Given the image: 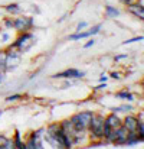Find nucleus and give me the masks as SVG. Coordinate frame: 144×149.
<instances>
[{
    "label": "nucleus",
    "instance_id": "1",
    "mask_svg": "<svg viewBox=\"0 0 144 149\" xmlns=\"http://www.w3.org/2000/svg\"><path fill=\"white\" fill-rule=\"evenodd\" d=\"M35 44H36V36L30 31L29 32H20L17 35V38L7 47V49H16L23 55V54H26L32 49L35 47Z\"/></svg>",
    "mask_w": 144,
    "mask_h": 149
},
{
    "label": "nucleus",
    "instance_id": "2",
    "mask_svg": "<svg viewBox=\"0 0 144 149\" xmlns=\"http://www.w3.org/2000/svg\"><path fill=\"white\" fill-rule=\"evenodd\" d=\"M94 113L95 111H92V110H84V111H78V113L72 114L69 117V120H71L74 129L75 130H87L88 132V126L91 123V119H92Z\"/></svg>",
    "mask_w": 144,
    "mask_h": 149
},
{
    "label": "nucleus",
    "instance_id": "3",
    "mask_svg": "<svg viewBox=\"0 0 144 149\" xmlns=\"http://www.w3.org/2000/svg\"><path fill=\"white\" fill-rule=\"evenodd\" d=\"M104 114L102 113H94L91 123L88 126V136L90 141H98L102 139V129H104Z\"/></svg>",
    "mask_w": 144,
    "mask_h": 149
},
{
    "label": "nucleus",
    "instance_id": "4",
    "mask_svg": "<svg viewBox=\"0 0 144 149\" xmlns=\"http://www.w3.org/2000/svg\"><path fill=\"white\" fill-rule=\"evenodd\" d=\"M35 28V17L33 16H25L19 15L13 17V29L20 33V32H29Z\"/></svg>",
    "mask_w": 144,
    "mask_h": 149
},
{
    "label": "nucleus",
    "instance_id": "5",
    "mask_svg": "<svg viewBox=\"0 0 144 149\" xmlns=\"http://www.w3.org/2000/svg\"><path fill=\"white\" fill-rule=\"evenodd\" d=\"M87 75L85 71H81V70H76V68H66L61 72H56L53 75H50L52 80H82L84 77Z\"/></svg>",
    "mask_w": 144,
    "mask_h": 149
},
{
    "label": "nucleus",
    "instance_id": "6",
    "mask_svg": "<svg viewBox=\"0 0 144 149\" xmlns=\"http://www.w3.org/2000/svg\"><path fill=\"white\" fill-rule=\"evenodd\" d=\"M22 62V54L16 49H6V71H14Z\"/></svg>",
    "mask_w": 144,
    "mask_h": 149
},
{
    "label": "nucleus",
    "instance_id": "7",
    "mask_svg": "<svg viewBox=\"0 0 144 149\" xmlns=\"http://www.w3.org/2000/svg\"><path fill=\"white\" fill-rule=\"evenodd\" d=\"M101 28H102V25L98 23V25L92 26V28L88 29V31H79V32L71 33V35L68 36V39L72 41V42H76V41H81V39H85V38H91V36H94V35H96V33H99Z\"/></svg>",
    "mask_w": 144,
    "mask_h": 149
},
{
    "label": "nucleus",
    "instance_id": "8",
    "mask_svg": "<svg viewBox=\"0 0 144 149\" xmlns=\"http://www.w3.org/2000/svg\"><path fill=\"white\" fill-rule=\"evenodd\" d=\"M127 136H128V130L123 125L118 126L117 129H114L112 145H115V146H124L125 145V141H127Z\"/></svg>",
    "mask_w": 144,
    "mask_h": 149
},
{
    "label": "nucleus",
    "instance_id": "9",
    "mask_svg": "<svg viewBox=\"0 0 144 149\" xmlns=\"http://www.w3.org/2000/svg\"><path fill=\"white\" fill-rule=\"evenodd\" d=\"M121 125L128 130V132H137V126H138V117L133 113H127L123 120H121Z\"/></svg>",
    "mask_w": 144,
    "mask_h": 149
},
{
    "label": "nucleus",
    "instance_id": "10",
    "mask_svg": "<svg viewBox=\"0 0 144 149\" xmlns=\"http://www.w3.org/2000/svg\"><path fill=\"white\" fill-rule=\"evenodd\" d=\"M55 139H56V142H58V145H59V148H65V149H71L74 148V143H72V139L62 130V129H59L55 135Z\"/></svg>",
    "mask_w": 144,
    "mask_h": 149
},
{
    "label": "nucleus",
    "instance_id": "11",
    "mask_svg": "<svg viewBox=\"0 0 144 149\" xmlns=\"http://www.w3.org/2000/svg\"><path fill=\"white\" fill-rule=\"evenodd\" d=\"M127 10H128L134 17H137L138 20H143L144 19V4H141V3L134 1V3H131V4L127 6Z\"/></svg>",
    "mask_w": 144,
    "mask_h": 149
},
{
    "label": "nucleus",
    "instance_id": "12",
    "mask_svg": "<svg viewBox=\"0 0 144 149\" xmlns=\"http://www.w3.org/2000/svg\"><path fill=\"white\" fill-rule=\"evenodd\" d=\"M3 10L7 13V16H12V17L19 16V15L23 13V7L19 3H9V4L3 6Z\"/></svg>",
    "mask_w": 144,
    "mask_h": 149
},
{
    "label": "nucleus",
    "instance_id": "13",
    "mask_svg": "<svg viewBox=\"0 0 144 149\" xmlns=\"http://www.w3.org/2000/svg\"><path fill=\"white\" fill-rule=\"evenodd\" d=\"M121 117L117 114V113H114V111H111V113H108L105 117H104V122L111 127V129H117L118 126H121Z\"/></svg>",
    "mask_w": 144,
    "mask_h": 149
},
{
    "label": "nucleus",
    "instance_id": "14",
    "mask_svg": "<svg viewBox=\"0 0 144 149\" xmlns=\"http://www.w3.org/2000/svg\"><path fill=\"white\" fill-rule=\"evenodd\" d=\"M144 135H140L138 132H128L127 141H125V146H136L138 143H143Z\"/></svg>",
    "mask_w": 144,
    "mask_h": 149
},
{
    "label": "nucleus",
    "instance_id": "15",
    "mask_svg": "<svg viewBox=\"0 0 144 149\" xmlns=\"http://www.w3.org/2000/svg\"><path fill=\"white\" fill-rule=\"evenodd\" d=\"M111 111H114V113H117V114H120V113H133L134 111V106H133V103H124V104H120V106H117V107H111Z\"/></svg>",
    "mask_w": 144,
    "mask_h": 149
},
{
    "label": "nucleus",
    "instance_id": "16",
    "mask_svg": "<svg viewBox=\"0 0 144 149\" xmlns=\"http://www.w3.org/2000/svg\"><path fill=\"white\" fill-rule=\"evenodd\" d=\"M26 149H43L45 143H43V139H33V138H28V141L25 142Z\"/></svg>",
    "mask_w": 144,
    "mask_h": 149
},
{
    "label": "nucleus",
    "instance_id": "17",
    "mask_svg": "<svg viewBox=\"0 0 144 149\" xmlns=\"http://www.w3.org/2000/svg\"><path fill=\"white\" fill-rule=\"evenodd\" d=\"M115 97L120 99V100H124V101H127V103H133V101L136 100V96H134L133 93H130L128 90L117 91V93H115Z\"/></svg>",
    "mask_w": 144,
    "mask_h": 149
},
{
    "label": "nucleus",
    "instance_id": "18",
    "mask_svg": "<svg viewBox=\"0 0 144 149\" xmlns=\"http://www.w3.org/2000/svg\"><path fill=\"white\" fill-rule=\"evenodd\" d=\"M13 146L16 149H26L25 142L22 141V133L19 129H14V135H13Z\"/></svg>",
    "mask_w": 144,
    "mask_h": 149
},
{
    "label": "nucleus",
    "instance_id": "19",
    "mask_svg": "<svg viewBox=\"0 0 144 149\" xmlns=\"http://www.w3.org/2000/svg\"><path fill=\"white\" fill-rule=\"evenodd\" d=\"M13 139L7 138L6 135L0 133V149H13Z\"/></svg>",
    "mask_w": 144,
    "mask_h": 149
},
{
    "label": "nucleus",
    "instance_id": "20",
    "mask_svg": "<svg viewBox=\"0 0 144 149\" xmlns=\"http://www.w3.org/2000/svg\"><path fill=\"white\" fill-rule=\"evenodd\" d=\"M121 15V12H120V9H117V7H114V6H105V16L108 17V19H115V17H118Z\"/></svg>",
    "mask_w": 144,
    "mask_h": 149
},
{
    "label": "nucleus",
    "instance_id": "21",
    "mask_svg": "<svg viewBox=\"0 0 144 149\" xmlns=\"http://www.w3.org/2000/svg\"><path fill=\"white\" fill-rule=\"evenodd\" d=\"M1 29H4V31H12L13 29V17L12 16H4L1 19Z\"/></svg>",
    "mask_w": 144,
    "mask_h": 149
},
{
    "label": "nucleus",
    "instance_id": "22",
    "mask_svg": "<svg viewBox=\"0 0 144 149\" xmlns=\"http://www.w3.org/2000/svg\"><path fill=\"white\" fill-rule=\"evenodd\" d=\"M23 99H25L23 94L16 93V94H10V96H7V97L4 99V101H6V103H16V101H22Z\"/></svg>",
    "mask_w": 144,
    "mask_h": 149
},
{
    "label": "nucleus",
    "instance_id": "23",
    "mask_svg": "<svg viewBox=\"0 0 144 149\" xmlns=\"http://www.w3.org/2000/svg\"><path fill=\"white\" fill-rule=\"evenodd\" d=\"M43 133H45V127H39V129L30 132L29 136L33 138V139H43Z\"/></svg>",
    "mask_w": 144,
    "mask_h": 149
},
{
    "label": "nucleus",
    "instance_id": "24",
    "mask_svg": "<svg viewBox=\"0 0 144 149\" xmlns=\"http://www.w3.org/2000/svg\"><path fill=\"white\" fill-rule=\"evenodd\" d=\"M0 71L1 72H7L6 71V51H0Z\"/></svg>",
    "mask_w": 144,
    "mask_h": 149
},
{
    "label": "nucleus",
    "instance_id": "25",
    "mask_svg": "<svg viewBox=\"0 0 144 149\" xmlns=\"http://www.w3.org/2000/svg\"><path fill=\"white\" fill-rule=\"evenodd\" d=\"M144 38L143 35H138V36H134V38H131V39H125L121 45H130V44H134V42H141Z\"/></svg>",
    "mask_w": 144,
    "mask_h": 149
},
{
    "label": "nucleus",
    "instance_id": "26",
    "mask_svg": "<svg viewBox=\"0 0 144 149\" xmlns=\"http://www.w3.org/2000/svg\"><path fill=\"white\" fill-rule=\"evenodd\" d=\"M108 78H112V80L118 81V80H121V78H123V75H121V72H120V71H111V72H110V75H108Z\"/></svg>",
    "mask_w": 144,
    "mask_h": 149
},
{
    "label": "nucleus",
    "instance_id": "27",
    "mask_svg": "<svg viewBox=\"0 0 144 149\" xmlns=\"http://www.w3.org/2000/svg\"><path fill=\"white\" fill-rule=\"evenodd\" d=\"M127 58H128V54H118V55L114 56V62H121V61H124Z\"/></svg>",
    "mask_w": 144,
    "mask_h": 149
},
{
    "label": "nucleus",
    "instance_id": "28",
    "mask_svg": "<svg viewBox=\"0 0 144 149\" xmlns=\"http://www.w3.org/2000/svg\"><path fill=\"white\" fill-rule=\"evenodd\" d=\"M107 88V83H99V86H96L92 88V91H95V93H99V91H104Z\"/></svg>",
    "mask_w": 144,
    "mask_h": 149
},
{
    "label": "nucleus",
    "instance_id": "29",
    "mask_svg": "<svg viewBox=\"0 0 144 149\" xmlns=\"http://www.w3.org/2000/svg\"><path fill=\"white\" fill-rule=\"evenodd\" d=\"M87 26H88V22H85V20H84V22H79V23L76 25V29H75V32H79V31H84V29H85Z\"/></svg>",
    "mask_w": 144,
    "mask_h": 149
},
{
    "label": "nucleus",
    "instance_id": "30",
    "mask_svg": "<svg viewBox=\"0 0 144 149\" xmlns=\"http://www.w3.org/2000/svg\"><path fill=\"white\" fill-rule=\"evenodd\" d=\"M95 45V39L92 38V39H88V42H85L84 44V49H88V48H91V47H94Z\"/></svg>",
    "mask_w": 144,
    "mask_h": 149
},
{
    "label": "nucleus",
    "instance_id": "31",
    "mask_svg": "<svg viewBox=\"0 0 144 149\" xmlns=\"http://www.w3.org/2000/svg\"><path fill=\"white\" fill-rule=\"evenodd\" d=\"M108 81V75L105 74V72H102L101 75H99V83H107Z\"/></svg>",
    "mask_w": 144,
    "mask_h": 149
},
{
    "label": "nucleus",
    "instance_id": "32",
    "mask_svg": "<svg viewBox=\"0 0 144 149\" xmlns=\"http://www.w3.org/2000/svg\"><path fill=\"white\" fill-rule=\"evenodd\" d=\"M136 0H121V3L123 4H125V6H128V4H131V3H134Z\"/></svg>",
    "mask_w": 144,
    "mask_h": 149
},
{
    "label": "nucleus",
    "instance_id": "33",
    "mask_svg": "<svg viewBox=\"0 0 144 149\" xmlns=\"http://www.w3.org/2000/svg\"><path fill=\"white\" fill-rule=\"evenodd\" d=\"M32 7H33V9H32V12H33V13H36V15H39V13H41V10L38 9V6H32Z\"/></svg>",
    "mask_w": 144,
    "mask_h": 149
},
{
    "label": "nucleus",
    "instance_id": "34",
    "mask_svg": "<svg viewBox=\"0 0 144 149\" xmlns=\"http://www.w3.org/2000/svg\"><path fill=\"white\" fill-rule=\"evenodd\" d=\"M1 116H3V110H0V117H1Z\"/></svg>",
    "mask_w": 144,
    "mask_h": 149
}]
</instances>
